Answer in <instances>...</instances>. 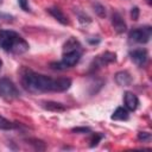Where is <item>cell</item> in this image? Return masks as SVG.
I'll use <instances>...</instances> for the list:
<instances>
[{
	"mask_svg": "<svg viewBox=\"0 0 152 152\" xmlns=\"http://www.w3.org/2000/svg\"><path fill=\"white\" fill-rule=\"evenodd\" d=\"M15 127H17V125L14 122H11L10 120H7L0 115V128L1 129H13Z\"/></svg>",
	"mask_w": 152,
	"mask_h": 152,
	"instance_id": "15",
	"label": "cell"
},
{
	"mask_svg": "<svg viewBox=\"0 0 152 152\" xmlns=\"http://www.w3.org/2000/svg\"><path fill=\"white\" fill-rule=\"evenodd\" d=\"M94 11H95V13L99 15V17H106V10H104V7L101 5V4H99V2H95L94 5Z\"/></svg>",
	"mask_w": 152,
	"mask_h": 152,
	"instance_id": "16",
	"label": "cell"
},
{
	"mask_svg": "<svg viewBox=\"0 0 152 152\" xmlns=\"http://www.w3.org/2000/svg\"><path fill=\"white\" fill-rule=\"evenodd\" d=\"M1 66H2V61L0 59V70H1Z\"/></svg>",
	"mask_w": 152,
	"mask_h": 152,
	"instance_id": "23",
	"label": "cell"
},
{
	"mask_svg": "<svg viewBox=\"0 0 152 152\" xmlns=\"http://www.w3.org/2000/svg\"><path fill=\"white\" fill-rule=\"evenodd\" d=\"M131 17L133 20H138L139 18V8L138 7H133L132 11H131Z\"/></svg>",
	"mask_w": 152,
	"mask_h": 152,
	"instance_id": "20",
	"label": "cell"
},
{
	"mask_svg": "<svg viewBox=\"0 0 152 152\" xmlns=\"http://www.w3.org/2000/svg\"><path fill=\"white\" fill-rule=\"evenodd\" d=\"M2 1H4V0H0V5H1V4H2Z\"/></svg>",
	"mask_w": 152,
	"mask_h": 152,
	"instance_id": "25",
	"label": "cell"
},
{
	"mask_svg": "<svg viewBox=\"0 0 152 152\" xmlns=\"http://www.w3.org/2000/svg\"><path fill=\"white\" fill-rule=\"evenodd\" d=\"M74 50H82V48H81L80 42H78L76 38L71 37V38L64 44V46H63V52H66V51H74Z\"/></svg>",
	"mask_w": 152,
	"mask_h": 152,
	"instance_id": "12",
	"label": "cell"
},
{
	"mask_svg": "<svg viewBox=\"0 0 152 152\" xmlns=\"http://www.w3.org/2000/svg\"><path fill=\"white\" fill-rule=\"evenodd\" d=\"M23 87L31 93H46V91H65L71 86V80L66 77L52 78L33 71H26L21 77Z\"/></svg>",
	"mask_w": 152,
	"mask_h": 152,
	"instance_id": "1",
	"label": "cell"
},
{
	"mask_svg": "<svg viewBox=\"0 0 152 152\" xmlns=\"http://www.w3.org/2000/svg\"><path fill=\"white\" fill-rule=\"evenodd\" d=\"M102 138H103L102 134H95V135H93V138H91V140H90V146H91V147L96 146V145L99 144V141H100Z\"/></svg>",
	"mask_w": 152,
	"mask_h": 152,
	"instance_id": "19",
	"label": "cell"
},
{
	"mask_svg": "<svg viewBox=\"0 0 152 152\" xmlns=\"http://www.w3.org/2000/svg\"><path fill=\"white\" fill-rule=\"evenodd\" d=\"M0 46L6 52L17 55L25 53L30 49L28 43L19 33L11 30H0Z\"/></svg>",
	"mask_w": 152,
	"mask_h": 152,
	"instance_id": "2",
	"label": "cell"
},
{
	"mask_svg": "<svg viewBox=\"0 0 152 152\" xmlns=\"http://www.w3.org/2000/svg\"><path fill=\"white\" fill-rule=\"evenodd\" d=\"M112 25L118 33H124L126 31V23L119 13H113L112 15Z\"/></svg>",
	"mask_w": 152,
	"mask_h": 152,
	"instance_id": "9",
	"label": "cell"
},
{
	"mask_svg": "<svg viewBox=\"0 0 152 152\" xmlns=\"http://www.w3.org/2000/svg\"><path fill=\"white\" fill-rule=\"evenodd\" d=\"M138 139H139L140 141H150L151 134H150L148 132H140V133L138 134Z\"/></svg>",
	"mask_w": 152,
	"mask_h": 152,
	"instance_id": "17",
	"label": "cell"
},
{
	"mask_svg": "<svg viewBox=\"0 0 152 152\" xmlns=\"http://www.w3.org/2000/svg\"><path fill=\"white\" fill-rule=\"evenodd\" d=\"M128 116H129L128 110L125 107H118L114 110V113L112 115V119L113 120H120V121H122V120H127Z\"/></svg>",
	"mask_w": 152,
	"mask_h": 152,
	"instance_id": "13",
	"label": "cell"
},
{
	"mask_svg": "<svg viewBox=\"0 0 152 152\" xmlns=\"http://www.w3.org/2000/svg\"><path fill=\"white\" fill-rule=\"evenodd\" d=\"M81 56H82V50H74V51L63 52L62 61L50 63V68L55 69V70H64V69L71 68L80 62Z\"/></svg>",
	"mask_w": 152,
	"mask_h": 152,
	"instance_id": "3",
	"label": "cell"
},
{
	"mask_svg": "<svg viewBox=\"0 0 152 152\" xmlns=\"http://www.w3.org/2000/svg\"><path fill=\"white\" fill-rule=\"evenodd\" d=\"M114 78H115V82L119 86H121V87H126V86H129L132 83V76H131V74L128 71H125V70L118 71L115 74V76H114Z\"/></svg>",
	"mask_w": 152,
	"mask_h": 152,
	"instance_id": "10",
	"label": "cell"
},
{
	"mask_svg": "<svg viewBox=\"0 0 152 152\" xmlns=\"http://www.w3.org/2000/svg\"><path fill=\"white\" fill-rule=\"evenodd\" d=\"M18 4L20 6V8L24 10L25 12H30L31 11V8L28 6V0H18Z\"/></svg>",
	"mask_w": 152,
	"mask_h": 152,
	"instance_id": "18",
	"label": "cell"
},
{
	"mask_svg": "<svg viewBox=\"0 0 152 152\" xmlns=\"http://www.w3.org/2000/svg\"><path fill=\"white\" fill-rule=\"evenodd\" d=\"M129 57L135 65L144 66L148 59V53L145 49H133L129 51Z\"/></svg>",
	"mask_w": 152,
	"mask_h": 152,
	"instance_id": "7",
	"label": "cell"
},
{
	"mask_svg": "<svg viewBox=\"0 0 152 152\" xmlns=\"http://www.w3.org/2000/svg\"><path fill=\"white\" fill-rule=\"evenodd\" d=\"M43 107L48 110H52V112H63L65 110V106H63L59 102H53V101H46L43 102Z\"/></svg>",
	"mask_w": 152,
	"mask_h": 152,
	"instance_id": "14",
	"label": "cell"
},
{
	"mask_svg": "<svg viewBox=\"0 0 152 152\" xmlns=\"http://www.w3.org/2000/svg\"><path fill=\"white\" fill-rule=\"evenodd\" d=\"M115 61H116V55L114 52L107 51V52H103V53L96 56L90 66H91V70H94V69H99V68L106 66L107 64H110V63H113Z\"/></svg>",
	"mask_w": 152,
	"mask_h": 152,
	"instance_id": "6",
	"label": "cell"
},
{
	"mask_svg": "<svg viewBox=\"0 0 152 152\" xmlns=\"http://www.w3.org/2000/svg\"><path fill=\"white\" fill-rule=\"evenodd\" d=\"M0 18H1V19H4V18H5L7 21L12 20V17H11V15H8V14H2V13H0Z\"/></svg>",
	"mask_w": 152,
	"mask_h": 152,
	"instance_id": "21",
	"label": "cell"
},
{
	"mask_svg": "<svg viewBox=\"0 0 152 152\" xmlns=\"http://www.w3.org/2000/svg\"><path fill=\"white\" fill-rule=\"evenodd\" d=\"M147 2H148V5H151V0H147Z\"/></svg>",
	"mask_w": 152,
	"mask_h": 152,
	"instance_id": "24",
	"label": "cell"
},
{
	"mask_svg": "<svg viewBox=\"0 0 152 152\" xmlns=\"http://www.w3.org/2000/svg\"><path fill=\"white\" fill-rule=\"evenodd\" d=\"M151 33H152L151 26L138 27V28H134V30L129 31V33H128V39H129V42H133V43L145 44V43H147V42L150 40Z\"/></svg>",
	"mask_w": 152,
	"mask_h": 152,
	"instance_id": "5",
	"label": "cell"
},
{
	"mask_svg": "<svg viewBox=\"0 0 152 152\" xmlns=\"http://www.w3.org/2000/svg\"><path fill=\"white\" fill-rule=\"evenodd\" d=\"M124 103H125V108L127 110H135L139 106V99L135 94L131 93V91H126L124 94Z\"/></svg>",
	"mask_w": 152,
	"mask_h": 152,
	"instance_id": "8",
	"label": "cell"
},
{
	"mask_svg": "<svg viewBox=\"0 0 152 152\" xmlns=\"http://www.w3.org/2000/svg\"><path fill=\"white\" fill-rule=\"evenodd\" d=\"M19 90L15 87V84L7 77L0 78V96L11 101L19 97Z\"/></svg>",
	"mask_w": 152,
	"mask_h": 152,
	"instance_id": "4",
	"label": "cell"
},
{
	"mask_svg": "<svg viewBox=\"0 0 152 152\" xmlns=\"http://www.w3.org/2000/svg\"><path fill=\"white\" fill-rule=\"evenodd\" d=\"M89 128H74V132H89Z\"/></svg>",
	"mask_w": 152,
	"mask_h": 152,
	"instance_id": "22",
	"label": "cell"
},
{
	"mask_svg": "<svg viewBox=\"0 0 152 152\" xmlns=\"http://www.w3.org/2000/svg\"><path fill=\"white\" fill-rule=\"evenodd\" d=\"M48 12H49L56 20H58L61 24H63V25H66V24H68V18L64 15V13H63L59 8H57V7H50V8L48 10Z\"/></svg>",
	"mask_w": 152,
	"mask_h": 152,
	"instance_id": "11",
	"label": "cell"
}]
</instances>
